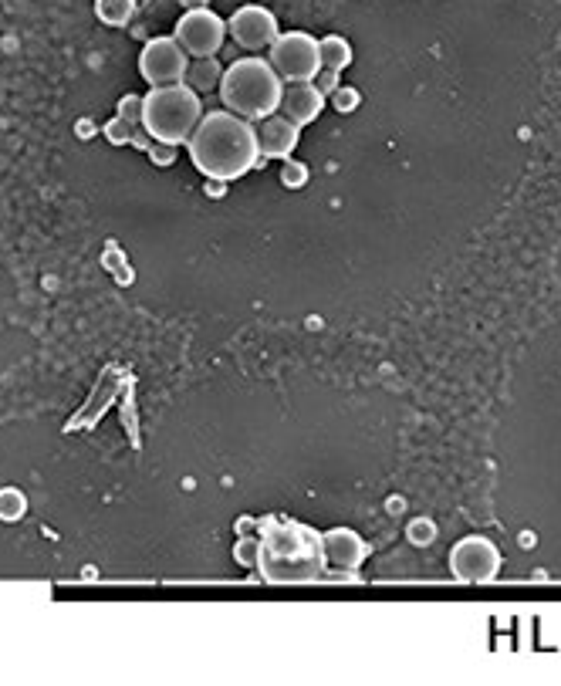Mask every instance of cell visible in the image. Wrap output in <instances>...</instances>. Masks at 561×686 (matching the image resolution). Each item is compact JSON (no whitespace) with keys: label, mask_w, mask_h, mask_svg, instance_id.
<instances>
[{"label":"cell","mask_w":561,"mask_h":686,"mask_svg":"<svg viewBox=\"0 0 561 686\" xmlns=\"http://www.w3.org/2000/svg\"><path fill=\"white\" fill-rule=\"evenodd\" d=\"M230 38H234L244 51H264L271 48L274 41H278V17H274L267 7H257V4H247L240 7V11L230 17L227 24Z\"/></svg>","instance_id":"cell-9"},{"label":"cell","mask_w":561,"mask_h":686,"mask_svg":"<svg viewBox=\"0 0 561 686\" xmlns=\"http://www.w3.org/2000/svg\"><path fill=\"white\" fill-rule=\"evenodd\" d=\"M132 129H136V126H129L126 119H119V115H115L109 126H105V139H109L112 146H119V142H129L132 139Z\"/></svg>","instance_id":"cell-19"},{"label":"cell","mask_w":561,"mask_h":686,"mask_svg":"<svg viewBox=\"0 0 561 686\" xmlns=\"http://www.w3.org/2000/svg\"><path fill=\"white\" fill-rule=\"evenodd\" d=\"M200 119H203L200 95L183 82L159 85L142 98V129L153 136V142H166V146L190 142Z\"/></svg>","instance_id":"cell-4"},{"label":"cell","mask_w":561,"mask_h":686,"mask_svg":"<svg viewBox=\"0 0 561 686\" xmlns=\"http://www.w3.org/2000/svg\"><path fill=\"white\" fill-rule=\"evenodd\" d=\"M149 153H153L156 166H169V163H176V146H166V142H153V146H149Z\"/></svg>","instance_id":"cell-23"},{"label":"cell","mask_w":561,"mask_h":686,"mask_svg":"<svg viewBox=\"0 0 561 686\" xmlns=\"http://www.w3.org/2000/svg\"><path fill=\"white\" fill-rule=\"evenodd\" d=\"M318 55H322V68L338 71V75H342V71L352 65V48H349V41L338 38V34L318 38Z\"/></svg>","instance_id":"cell-14"},{"label":"cell","mask_w":561,"mask_h":686,"mask_svg":"<svg viewBox=\"0 0 561 686\" xmlns=\"http://www.w3.org/2000/svg\"><path fill=\"white\" fill-rule=\"evenodd\" d=\"M119 119H126L129 126H142V95H126L119 102Z\"/></svg>","instance_id":"cell-16"},{"label":"cell","mask_w":561,"mask_h":686,"mask_svg":"<svg viewBox=\"0 0 561 686\" xmlns=\"http://www.w3.org/2000/svg\"><path fill=\"white\" fill-rule=\"evenodd\" d=\"M501 561H504L501 551H497L491 538H463L450 551L453 575L460 582H474V585L494 582L497 572H501Z\"/></svg>","instance_id":"cell-8"},{"label":"cell","mask_w":561,"mask_h":686,"mask_svg":"<svg viewBox=\"0 0 561 686\" xmlns=\"http://www.w3.org/2000/svg\"><path fill=\"white\" fill-rule=\"evenodd\" d=\"M315 85H318V92H322V95H335V92H338V71L322 68V71L315 75Z\"/></svg>","instance_id":"cell-22"},{"label":"cell","mask_w":561,"mask_h":686,"mask_svg":"<svg viewBox=\"0 0 561 686\" xmlns=\"http://www.w3.org/2000/svg\"><path fill=\"white\" fill-rule=\"evenodd\" d=\"M267 61L281 75V82H315L322 71V55H318V38L308 31H284L278 41L267 48Z\"/></svg>","instance_id":"cell-5"},{"label":"cell","mask_w":561,"mask_h":686,"mask_svg":"<svg viewBox=\"0 0 561 686\" xmlns=\"http://www.w3.org/2000/svg\"><path fill=\"white\" fill-rule=\"evenodd\" d=\"M257 572L271 585H308L325 575L322 534L291 518L257 521Z\"/></svg>","instance_id":"cell-1"},{"label":"cell","mask_w":561,"mask_h":686,"mask_svg":"<svg viewBox=\"0 0 561 686\" xmlns=\"http://www.w3.org/2000/svg\"><path fill=\"white\" fill-rule=\"evenodd\" d=\"M281 183L284 186H291V190H298L301 183H308V169L301 166V163H284V169H281Z\"/></svg>","instance_id":"cell-20"},{"label":"cell","mask_w":561,"mask_h":686,"mask_svg":"<svg viewBox=\"0 0 561 686\" xmlns=\"http://www.w3.org/2000/svg\"><path fill=\"white\" fill-rule=\"evenodd\" d=\"M129 142H132L136 149H149V146H153V136H149L146 129H139V126H136V129H132V139H129Z\"/></svg>","instance_id":"cell-24"},{"label":"cell","mask_w":561,"mask_h":686,"mask_svg":"<svg viewBox=\"0 0 561 686\" xmlns=\"http://www.w3.org/2000/svg\"><path fill=\"white\" fill-rule=\"evenodd\" d=\"M186 11H197V7H207V0H183Z\"/></svg>","instance_id":"cell-25"},{"label":"cell","mask_w":561,"mask_h":686,"mask_svg":"<svg viewBox=\"0 0 561 686\" xmlns=\"http://www.w3.org/2000/svg\"><path fill=\"white\" fill-rule=\"evenodd\" d=\"M301 139V126H295L291 119H284L281 112L267 115L257 129V146H261V159H288L295 153Z\"/></svg>","instance_id":"cell-12"},{"label":"cell","mask_w":561,"mask_h":686,"mask_svg":"<svg viewBox=\"0 0 561 686\" xmlns=\"http://www.w3.org/2000/svg\"><path fill=\"white\" fill-rule=\"evenodd\" d=\"M322 555H325V575H338V572L359 575L362 561L369 558V545L352 528H335L322 534Z\"/></svg>","instance_id":"cell-10"},{"label":"cell","mask_w":561,"mask_h":686,"mask_svg":"<svg viewBox=\"0 0 561 686\" xmlns=\"http://www.w3.org/2000/svg\"><path fill=\"white\" fill-rule=\"evenodd\" d=\"M220 78H224V65L217 61V55H213V58H193L190 68H186L183 85H190L197 95H207V92H213V88H220Z\"/></svg>","instance_id":"cell-13"},{"label":"cell","mask_w":561,"mask_h":686,"mask_svg":"<svg viewBox=\"0 0 561 686\" xmlns=\"http://www.w3.org/2000/svg\"><path fill=\"white\" fill-rule=\"evenodd\" d=\"M332 102H335L338 112H352L355 105H359V92H355V88H342V85H338V92L332 95Z\"/></svg>","instance_id":"cell-21"},{"label":"cell","mask_w":561,"mask_h":686,"mask_svg":"<svg viewBox=\"0 0 561 686\" xmlns=\"http://www.w3.org/2000/svg\"><path fill=\"white\" fill-rule=\"evenodd\" d=\"M217 92L227 112H234L247 122H264L267 115L281 109L284 82L278 71L271 68V61L251 55V58L230 61Z\"/></svg>","instance_id":"cell-3"},{"label":"cell","mask_w":561,"mask_h":686,"mask_svg":"<svg viewBox=\"0 0 561 686\" xmlns=\"http://www.w3.org/2000/svg\"><path fill=\"white\" fill-rule=\"evenodd\" d=\"M24 511V497L17 490H4L0 494V518H21Z\"/></svg>","instance_id":"cell-18"},{"label":"cell","mask_w":561,"mask_h":686,"mask_svg":"<svg viewBox=\"0 0 561 686\" xmlns=\"http://www.w3.org/2000/svg\"><path fill=\"white\" fill-rule=\"evenodd\" d=\"M234 558H237L244 568H257V534H254V538H240V541H237Z\"/></svg>","instance_id":"cell-17"},{"label":"cell","mask_w":561,"mask_h":686,"mask_svg":"<svg viewBox=\"0 0 561 686\" xmlns=\"http://www.w3.org/2000/svg\"><path fill=\"white\" fill-rule=\"evenodd\" d=\"M173 38L183 44V51L190 58H213L227 41V24L210 7H197V11H186L180 17Z\"/></svg>","instance_id":"cell-6"},{"label":"cell","mask_w":561,"mask_h":686,"mask_svg":"<svg viewBox=\"0 0 561 686\" xmlns=\"http://www.w3.org/2000/svg\"><path fill=\"white\" fill-rule=\"evenodd\" d=\"M190 159L207 180L230 183L247 176L254 166H261V146H257L254 122L240 115L217 109L200 119V126L190 136Z\"/></svg>","instance_id":"cell-2"},{"label":"cell","mask_w":561,"mask_h":686,"mask_svg":"<svg viewBox=\"0 0 561 686\" xmlns=\"http://www.w3.org/2000/svg\"><path fill=\"white\" fill-rule=\"evenodd\" d=\"M325 109V95L318 92L315 82H288L284 85V95H281V115L284 119H291L295 126H311V122L322 115Z\"/></svg>","instance_id":"cell-11"},{"label":"cell","mask_w":561,"mask_h":686,"mask_svg":"<svg viewBox=\"0 0 561 686\" xmlns=\"http://www.w3.org/2000/svg\"><path fill=\"white\" fill-rule=\"evenodd\" d=\"M190 68V55L183 51V44L176 38H153L146 41L139 55V71L149 85H180Z\"/></svg>","instance_id":"cell-7"},{"label":"cell","mask_w":561,"mask_h":686,"mask_svg":"<svg viewBox=\"0 0 561 686\" xmlns=\"http://www.w3.org/2000/svg\"><path fill=\"white\" fill-rule=\"evenodd\" d=\"M95 14L109 28H126L136 14V0H95Z\"/></svg>","instance_id":"cell-15"}]
</instances>
